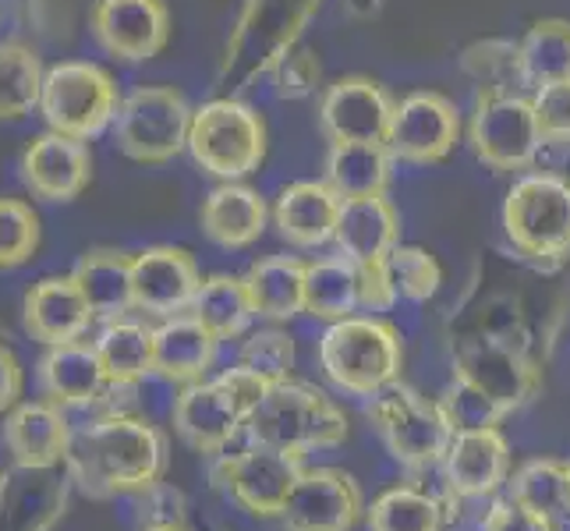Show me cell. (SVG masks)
I'll list each match as a JSON object with an SVG mask.
<instances>
[{"instance_id": "cell-20", "label": "cell", "mask_w": 570, "mask_h": 531, "mask_svg": "<svg viewBox=\"0 0 570 531\" xmlns=\"http://www.w3.org/2000/svg\"><path fill=\"white\" fill-rule=\"evenodd\" d=\"M22 177L32 195L47 203H71L86 191L92 177V156L82 139L47 131L32 139L22 156Z\"/></svg>"}, {"instance_id": "cell-43", "label": "cell", "mask_w": 570, "mask_h": 531, "mask_svg": "<svg viewBox=\"0 0 570 531\" xmlns=\"http://www.w3.org/2000/svg\"><path fill=\"white\" fill-rule=\"evenodd\" d=\"M532 107L546 142H570V78L539 86L532 96Z\"/></svg>"}, {"instance_id": "cell-32", "label": "cell", "mask_w": 570, "mask_h": 531, "mask_svg": "<svg viewBox=\"0 0 570 531\" xmlns=\"http://www.w3.org/2000/svg\"><path fill=\"white\" fill-rule=\"evenodd\" d=\"M362 308V273L347 255H326L305 269V312L312 319L337 323Z\"/></svg>"}, {"instance_id": "cell-15", "label": "cell", "mask_w": 570, "mask_h": 531, "mask_svg": "<svg viewBox=\"0 0 570 531\" xmlns=\"http://www.w3.org/2000/svg\"><path fill=\"white\" fill-rule=\"evenodd\" d=\"M362 489L341 468H305L281 510L287 531H351L362 518Z\"/></svg>"}, {"instance_id": "cell-36", "label": "cell", "mask_w": 570, "mask_h": 531, "mask_svg": "<svg viewBox=\"0 0 570 531\" xmlns=\"http://www.w3.org/2000/svg\"><path fill=\"white\" fill-rule=\"evenodd\" d=\"M446 507L425 489L397 485L368 507V531H443Z\"/></svg>"}, {"instance_id": "cell-39", "label": "cell", "mask_w": 570, "mask_h": 531, "mask_svg": "<svg viewBox=\"0 0 570 531\" xmlns=\"http://www.w3.org/2000/svg\"><path fill=\"white\" fill-rule=\"evenodd\" d=\"M386 269H390L393 287H397V298H407V302H429L443 284V269L436 263V255H429L419 245L393 248Z\"/></svg>"}, {"instance_id": "cell-8", "label": "cell", "mask_w": 570, "mask_h": 531, "mask_svg": "<svg viewBox=\"0 0 570 531\" xmlns=\"http://www.w3.org/2000/svg\"><path fill=\"white\" fill-rule=\"evenodd\" d=\"M195 110L185 92L170 86H142L128 92L114 117V139L135 164H167L188 149Z\"/></svg>"}, {"instance_id": "cell-28", "label": "cell", "mask_w": 570, "mask_h": 531, "mask_svg": "<svg viewBox=\"0 0 570 531\" xmlns=\"http://www.w3.org/2000/svg\"><path fill=\"white\" fill-rule=\"evenodd\" d=\"M305 269L308 263L294 255H269L245 273V287L259 319L287 323L305 312Z\"/></svg>"}, {"instance_id": "cell-38", "label": "cell", "mask_w": 570, "mask_h": 531, "mask_svg": "<svg viewBox=\"0 0 570 531\" xmlns=\"http://www.w3.org/2000/svg\"><path fill=\"white\" fill-rule=\"evenodd\" d=\"M461 68L489 92H514V82H521L518 43L510 39H485V43L468 47Z\"/></svg>"}, {"instance_id": "cell-19", "label": "cell", "mask_w": 570, "mask_h": 531, "mask_svg": "<svg viewBox=\"0 0 570 531\" xmlns=\"http://www.w3.org/2000/svg\"><path fill=\"white\" fill-rule=\"evenodd\" d=\"M443 479L450 496L489 500L510 479V446L497 425L464 429L443 458Z\"/></svg>"}, {"instance_id": "cell-37", "label": "cell", "mask_w": 570, "mask_h": 531, "mask_svg": "<svg viewBox=\"0 0 570 531\" xmlns=\"http://www.w3.org/2000/svg\"><path fill=\"white\" fill-rule=\"evenodd\" d=\"M43 65L39 53L18 43L0 47V121H18V117L32 114L43 96Z\"/></svg>"}, {"instance_id": "cell-23", "label": "cell", "mask_w": 570, "mask_h": 531, "mask_svg": "<svg viewBox=\"0 0 570 531\" xmlns=\"http://www.w3.org/2000/svg\"><path fill=\"white\" fill-rule=\"evenodd\" d=\"M39 386L57 407H96L110 390V376L96 344L71 341L57 344L39 362Z\"/></svg>"}, {"instance_id": "cell-9", "label": "cell", "mask_w": 570, "mask_h": 531, "mask_svg": "<svg viewBox=\"0 0 570 531\" xmlns=\"http://www.w3.org/2000/svg\"><path fill=\"white\" fill-rule=\"evenodd\" d=\"M468 146L493 170H503V174L532 170L546 146L532 96L482 89L475 100V114H471V125H468Z\"/></svg>"}, {"instance_id": "cell-12", "label": "cell", "mask_w": 570, "mask_h": 531, "mask_svg": "<svg viewBox=\"0 0 570 531\" xmlns=\"http://www.w3.org/2000/svg\"><path fill=\"white\" fill-rule=\"evenodd\" d=\"M305 454L294 450H277L266 443H248L242 454H234L216 471L227 493L238 500L255 518H281V510L291 496L294 482L302 479Z\"/></svg>"}, {"instance_id": "cell-34", "label": "cell", "mask_w": 570, "mask_h": 531, "mask_svg": "<svg viewBox=\"0 0 570 531\" xmlns=\"http://www.w3.org/2000/svg\"><path fill=\"white\" fill-rule=\"evenodd\" d=\"M188 312L213 333L216 341L242 337L248 323L255 319L245 277H227V273H216V277L203 281Z\"/></svg>"}, {"instance_id": "cell-26", "label": "cell", "mask_w": 570, "mask_h": 531, "mask_svg": "<svg viewBox=\"0 0 570 531\" xmlns=\"http://www.w3.org/2000/svg\"><path fill=\"white\" fill-rule=\"evenodd\" d=\"M269 220V206L255 188L224 181L220 188H213L203 203L199 224L203 234L220 248H248L263 238Z\"/></svg>"}, {"instance_id": "cell-5", "label": "cell", "mask_w": 570, "mask_h": 531, "mask_svg": "<svg viewBox=\"0 0 570 531\" xmlns=\"http://www.w3.org/2000/svg\"><path fill=\"white\" fill-rule=\"evenodd\" d=\"M368 422L376 425L393 461H401L411 471L443 464L450 443L458 436V429L446 419L443 404L422 397L419 390L404 386L401 380L372 397Z\"/></svg>"}, {"instance_id": "cell-21", "label": "cell", "mask_w": 570, "mask_h": 531, "mask_svg": "<svg viewBox=\"0 0 570 531\" xmlns=\"http://www.w3.org/2000/svg\"><path fill=\"white\" fill-rule=\"evenodd\" d=\"M75 429L65 407L53 401H18L4 419V446L14 464L26 468H57L68 464Z\"/></svg>"}, {"instance_id": "cell-47", "label": "cell", "mask_w": 570, "mask_h": 531, "mask_svg": "<svg viewBox=\"0 0 570 531\" xmlns=\"http://www.w3.org/2000/svg\"><path fill=\"white\" fill-rule=\"evenodd\" d=\"M22 362L14 358V351L8 344H0V415L11 411L22 397Z\"/></svg>"}, {"instance_id": "cell-3", "label": "cell", "mask_w": 570, "mask_h": 531, "mask_svg": "<svg viewBox=\"0 0 570 531\" xmlns=\"http://www.w3.org/2000/svg\"><path fill=\"white\" fill-rule=\"evenodd\" d=\"M266 390L269 383L245 365H234L209 383H191L174 401V429L199 454H224Z\"/></svg>"}, {"instance_id": "cell-25", "label": "cell", "mask_w": 570, "mask_h": 531, "mask_svg": "<svg viewBox=\"0 0 570 531\" xmlns=\"http://www.w3.org/2000/svg\"><path fill=\"white\" fill-rule=\"evenodd\" d=\"M344 199L326 181H294L273 203V224L281 238L298 248H320L333 242Z\"/></svg>"}, {"instance_id": "cell-41", "label": "cell", "mask_w": 570, "mask_h": 531, "mask_svg": "<svg viewBox=\"0 0 570 531\" xmlns=\"http://www.w3.org/2000/svg\"><path fill=\"white\" fill-rule=\"evenodd\" d=\"M39 248V216L22 199H0V269L26 266Z\"/></svg>"}, {"instance_id": "cell-35", "label": "cell", "mask_w": 570, "mask_h": 531, "mask_svg": "<svg viewBox=\"0 0 570 531\" xmlns=\"http://www.w3.org/2000/svg\"><path fill=\"white\" fill-rule=\"evenodd\" d=\"M518 65L524 86H546L570 78V22L567 18H539L518 43Z\"/></svg>"}, {"instance_id": "cell-2", "label": "cell", "mask_w": 570, "mask_h": 531, "mask_svg": "<svg viewBox=\"0 0 570 531\" xmlns=\"http://www.w3.org/2000/svg\"><path fill=\"white\" fill-rule=\"evenodd\" d=\"M320 365L333 386L355 397H376L401 380V330L380 316H347L330 323L320 337Z\"/></svg>"}, {"instance_id": "cell-29", "label": "cell", "mask_w": 570, "mask_h": 531, "mask_svg": "<svg viewBox=\"0 0 570 531\" xmlns=\"http://www.w3.org/2000/svg\"><path fill=\"white\" fill-rule=\"evenodd\" d=\"M393 181V153L376 142H330L326 185L341 199H372L386 195Z\"/></svg>"}, {"instance_id": "cell-42", "label": "cell", "mask_w": 570, "mask_h": 531, "mask_svg": "<svg viewBox=\"0 0 570 531\" xmlns=\"http://www.w3.org/2000/svg\"><path fill=\"white\" fill-rule=\"evenodd\" d=\"M443 411H446V419L454 422V429L458 432H464V429H485V425H497L507 411L497 404V401H489L482 390H475V386H468V383H461V380H454L450 383V390L443 393Z\"/></svg>"}, {"instance_id": "cell-40", "label": "cell", "mask_w": 570, "mask_h": 531, "mask_svg": "<svg viewBox=\"0 0 570 531\" xmlns=\"http://www.w3.org/2000/svg\"><path fill=\"white\" fill-rule=\"evenodd\" d=\"M238 365L252 368L255 376H263L269 386L284 383V380H291V368H294V337L281 326L255 330L242 344Z\"/></svg>"}, {"instance_id": "cell-48", "label": "cell", "mask_w": 570, "mask_h": 531, "mask_svg": "<svg viewBox=\"0 0 570 531\" xmlns=\"http://www.w3.org/2000/svg\"><path fill=\"white\" fill-rule=\"evenodd\" d=\"M146 531H185V528H146Z\"/></svg>"}, {"instance_id": "cell-7", "label": "cell", "mask_w": 570, "mask_h": 531, "mask_svg": "<svg viewBox=\"0 0 570 531\" xmlns=\"http://www.w3.org/2000/svg\"><path fill=\"white\" fill-rule=\"evenodd\" d=\"M188 153L206 174L220 181H242L266 160V121L242 100H209L195 110Z\"/></svg>"}, {"instance_id": "cell-33", "label": "cell", "mask_w": 570, "mask_h": 531, "mask_svg": "<svg viewBox=\"0 0 570 531\" xmlns=\"http://www.w3.org/2000/svg\"><path fill=\"white\" fill-rule=\"evenodd\" d=\"M92 344L100 351L110 383L135 386L153 372L156 326H146L139 319H110L100 333V341H92Z\"/></svg>"}, {"instance_id": "cell-46", "label": "cell", "mask_w": 570, "mask_h": 531, "mask_svg": "<svg viewBox=\"0 0 570 531\" xmlns=\"http://www.w3.org/2000/svg\"><path fill=\"white\" fill-rule=\"evenodd\" d=\"M485 531H553V528L507 500V503H493V514H489Z\"/></svg>"}, {"instance_id": "cell-22", "label": "cell", "mask_w": 570, "mask_h": 531, "mask_svg": "<svg viewBox=\"0 0 570 531\" xmlns=\"http://www.w3.org/2000/svg\"><path fill=\"white\" fill-rule=\"evenodd\" d=\"M26 330L29 337L57 347V344H71V341H82L89 326L96 323L92 316V305L78 287V281L71 277H47L39 281L29 294H26Z\"/></svg>"}, {"instance_id": "cell-11", "label": "cell", "mask_w": 570, "mask_h": 531, "mask_svg": "<svg viewBox=\"0 0 570 531\" xmlns=\"http://www.w3.org/2000/svg\"><path fill=\"white\" fill-rule=\"evenodd\" d=\"M454 380L482 390L507 415L539 393V368L528 351L503 333H471L454 347Z\"/></svg>"}, {"instance_id": "cell-31", "label": "cell", "mask_w": 570, "mask_h": 531, "mask_svg": "<svg viewBox=\"0 0 570 531\" xmlns=\"http://www.w3.org/2000/svg\"><path fill=\"white\" fill-rule=\"evenodd\" d=\"M71 277L82 287V294L92 305L96 319H125L135 308V294H131V255L114 252V248H96L82 255L75 266Z\"/></svg>"}, {"instance_id": "cell-10", "label": "cell", "mask_w": 570, "mask_h": 531, "mask_svg": "<svg viewBox=\"0 0 570 531\" xmlns=\"http://www.w3.org/2000/svg\"><path fill=\"white\" fill-rule=\"evenodd\" d=\"M39 110H43L50 131L89 142L92 135H100L117 117L121 96H117L110 71H104L100 65L61 61L47 68Z\"/></svg>"}, {"instance_id": "cell-14", "label": "cell", "mask_w": 570, "mask_h": 531, "mask_svg": "<svg viewBox=\"0 0 570 531\" xmlns=\"http://www.w3.org/2000/svg\"><path fill=\"white\" fill-rule=\"evenodd\" d=\"M75 479L68 464L0 471V531H53L65 518Z\"/></svg>"}, {"instance_id": "cell-44", "label": "cell", "mask_w": 570, "mask_h": 531, "mask_svg": "<svg viewBox=\"0 0 570 531\" xmlns=\"http://www.w3.org/2000/svg\"><path fill=\"white\" fill-rule=\"evenodd\" d=\"M273 82H277V96L284 100H302L312 89L320 86V61L312 50L291 47L284 57H277V65L269 68Z\"/></svg>"}, {"instance_id": "cell-24", "label": "cell", "mask_w": 570, "mask_h": 531, "mask_svg": "<svg viewBox=\"0 0 570 531\" xmlns=\"http://www.w3.org/2000/svg\"><path fill=\"white\" fill-rule=\"evenodd\" d=\"M333 245L358 266L386 263L390 252L401 245V213L386 195L372 199H344Z\"/></svg>"}, {"instance_id": "cell-4", "label": "cell", "mask_w": 570, "mask_h": 531, "mask_svg": "<svg viewBox=\"0 0 570 531\" xmlns=\"http://www.w3.org/2000/svg\"><path fill=\"white\" fill-rule=\"evenodd\" d=\"M248 443H266L277 450L308 454L316 446H337L347 440V415L333 404L320 386L298 380L273 383L259 407L252 411Z\"/></svg>"}, {"instance_id": "cell-45", "label": "cell", "mask_w": 570, "mask_h": 531, "mask_svg": "<svg viewBox=\"0 0 570 531\" xmlns=\"http://www.w3.org/2000/svg\"><path fill=\"white\" fill-rule=\"evenodd\" d=\"M139 521L146 528H185V500L178 489L156 482L146 493H139Z\"/></svg>"}, {"instance_id": "cell-13", "label": "cell", "mask_w": 570, "mask_h": 531, "mask_svg": "<svg viewBox=\"0 0 570 531\" xmlns=\"http://www.w3.org/2000/svg\"><path fill=\"white\" fill-rule=\"evenodd\" d=\"M464 135L461 114L458 107L446 100L443 92H411L393 107V121H390V153L393 160L401 164H440L450 153L458 149Z\"/></svg>"}, {"instance_id": "cell-49", "label": "cell", "mask_w": 570, "mask_h": 531, "mask_svg": "<svg viewBox=\"0 0 570 531\" xmlns=\"http://www.w3.org/2000/svg\"><path fill=\"white\" fill-rule=\"evenodd\" d=\"M567 468H570V461H567Z\"/></svg>"}, {"instance_id": "cell-18", "label": "cell", "mask_w": 570, "mask_h": 531, "mask_svg": "<svg viewBox=\"0 0 570 531\" xmlns=\"http://www.w3.org/2000/svg\"><path fill=\"white\" fill-rule=\"evenodd\" d=\"M92 36L121 61H149L170 39V11L164 0H96Z\"/></svg>"}, {"instance_id": "cell-16", "label": "cell", "mask_w": 570, "mask_h": 531, "mask_svg": "<svg viewBox=\"0 0 570 531\" xmlns=\"http://www.w3.org/2000/svg\"><path fill=\"white\" fill-rule=\"evenodd\" d=\"M390 92L365 75H344L326 86L320 100V128L330 142H376L386 146L393 121Z\"/></svg>"}, {"instance_id": "cell-17", "label": "cell", "mask_w": 570, "mask_h": 531, "mask_svg": "<svg viewBox=\"0 0 570 531\" xmlns=\"http://www.w3.org/2000/svg\"><path fill=\"white\" fill-rule=\"evenodd\" d=\"M203 287L199 266L191 252L174 245H156L139 255H131V294L135 308L156 319L185 316L195 294Z\"/></svg>"}, {"instance_id": "cell-30", "label": "cell", "mask_w": 570, "mask_h": 531, "mask_svg": "<svg viewBox=\"0 0 570 531\" xmlns=\"http://www.w3.org/2000/svg\"><path fill=\"white\" fill-rule=\"evenodd\" d=\"M510 503H518L528 514H535L553 531H570V468L563 461H528L514 471Z\"/></svg>"}, {"instance_id": "cell-1", "label": "cell", "mask_w": 570, "mask_h": 531, "mask_svg": "<svg viewBox=\"0 0 570 531\" xmlns=\"http://www.w3.org/2000/svg\"><path fill=\"white\" fill-rule=\"evenodd\" d=\"M170 461L167 436L139 415H100L75 429L68 471L92 500L139 496L164 482Z\"/></svg>"}, {"instance_id": "cell-27", "label": "cell", "mask_w": 570, "mask_h": 531, "mask_svg": "<svg viewBox=\"0 0 570 531\" xmlns=\"http://www.w3.org/2000/svg\"><path fill=\"white\" fill-rule=\"evenodd\" d=\"M216 341L213 333L191 316H174L156 326V354H153V372L167 383L191 386L203 383V376L213 368L216 358Z\"/></svg>"}, {"instance_id": "cell-6", "label": "cell", "mask_w": 570, "mask_h": 531, "mask_svg": "<svg viewBox=\"0 0 570 531\" xmlns=\"http://www.w3.org/2000/svg\"><path fill=\"white\" fill-rule=\"evenodd\" d=\"M503 230L528 259L563 263L570 255V181L546 170L521 174L507 191Z\"/></svg>"}]
</instances>
